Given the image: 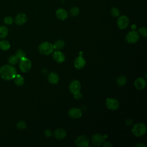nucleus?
<instances>
[{
    "label": "nucleus",
    "instance_id": "obj_4",
    "mask_svg": "<svg viewBox=\"0 0 147 147\" xmlns=\"http://www.w3.org/2000/svg\"><path fill=\"white\" fill-rule=\"evenodd\" d=\"M19 68L22 72H28L32 68L31 61L25 57L20 59Z\"/></svg>",
    "mask_w": 147,
    "mask_h": 147
},
{
    "label": "nucleus",
    "instance_id": "obj_7",
    "mask_svg": "<svg viewBox=\"0 0 147 147\" xmlns=\"http://www.w3.org/2000/svg\"><path fill=\"white\" fill-rule=\"evenodd\" d=\"M139 38L140 37L138 32L135 30H132L127 34L125 39L128 43L133 44L136 42L138 40Z\"/></svg>",
    "mask_w": 147,
    "mask_h": 147
},
{
    "label": "nucleus",
    "instance_id": "obj_12",
    "mask_svg": "<svg viewBox=\"0 0 147 147\" xmlns=\"http://www.w3.org/2000/svg\"><path fill=\"white\" fill-rule=\"evenodd\" d=\"M86 63V60L82 55H79L75 59L74 64L76 69H81L85 66Z\"/></svg>",
    "mask_w": 147,
    "mask_h": 147
},
{
    "label": "nucleus",
    "instance_id": "obj_8",
    "mask_svg": "<svg viewBox=\"0 0 147 147\" xmlns=\"http://www.w3.org/2000/svg\"><path fill=\"white\" fill-rule=\"evenodd\" d=\"M106 106L107 108L110 110H115L119 107V103L118 100L115 98H108L106 99Z\"/></svg>",
    "mask_w": 147,
    "mask_h": 147
},
{
    "label": "nucleus",
    "instance_id": "obj_22",
    "mask_svg": "<svg viewBox=\"0 0 147 147\" xmlns=\"http://www.w3.org/2000/svg\"><path fill=\"white\" fill-rule=\"evenodd\" d=\"M64 45H65L64 42L63 40H58L56 41H55V42L53 45V47L55 49L59 51L63 48V47H64Z\"/></svg>",
    "mask_w": 147,
    "mask_h": 147
},
{
    "label": "nucleus",
    "instance_id": "obj_34",
    "mask_svg": "<svg viewBox=\"0 0 147 147\" xmlns=\"http://www.w3.org/2000/svg\"><path fill=\"white\" fill-rule=\"evenodd\" d=\"M142 146L146 147V146H145V145H144V144H140V143L137 144L136 145V147H142Z\"/></svg>",
    "mask_w": 147,
    "mask_h": 147
},
{
    "label": "nucleus",
    "instance_id": "obj_16",
    "mask_svg": "<svg viewBox=\"0 0 147 147\" xmlns=\"http://www.w3.org/2000/svg\"><path fill=\"white\" fill-rule=\"evenodd\" d=\"M134 86L137 90H142L146 86V81L142 78H138L134 81Z\"/></svg>",
    "mask_w": 147,
    "mask_h": 147
},
{
    "label": "nucleus",
    "instance_id": "obj_14",
    "mask_svg": "<svg viewBox=\"0 0 147 147\" xmlns=\"http://www.w3.org/2000/svg\"><path fill=\"white\" fill-rule=\"evenodd\" d=\"M53 59L57 62L59 63H61L63 62H64L65 61V57L64 54L60 51H55L53 55H52Z\"/></svg>",
    "mask_w": 147,
    "mask_h": 147
},
{
    "label": "nucleus",
    "instance_id": "obj_33",
    "mask_svg": "<svg viewBox=\"0 0 147 147\" xmlns=\"http://www.w3.org/2000/svg\"><path fill=\"white\" fill-rule=\"evenodd\" d=\"M74 95H75L74 97H75L76 99H80V98H82V94L80 93V92H78V93H77V94H74Z\"/></svg>",
    "mask_w": 147,
    "mask_h": 147
},
{
    "label": "nucleus",
    "instance_id": "obj_17",
    "mask_svg": "<svg viewBox=\"0 0 147 147\" xmlns=\"http://www.w3.org/2000/svg\"><path fill=\"white\" fill-rule=\"evenodd\" d=\"M67 133L65 130L62 128H58L54 131V136L57 140H62L65 137Z\"/></svg>",
    "mask_w": 147,
    "mask_h": 147
},
{
    "label": "nucleus",
    "instance_id": "obj_21",
    "mask_svg": "<svg viewBox=\"0 0 147 147\" xmlns=\"http://www.w3.org/2000/svg\"><path fill=\"white\" fill-rule=\"evenodd\" d=\"M19 60H20V59L16 55H11L10 56H9V57L7 59V62L10 65H16V64H17L18 63Z\"/></svg>",
    "mask_w": 147,
    "mask_h": 147
},
{
    "label": "nucleus",
    "instance_id": "obj_26",
    "mask_svg": "<svg viewBox=\"0 0 147 147\" xmlns=\"http://www.w3.org/2000/svg\"><path fill=\"white\" fill-rule=\"evenodd\" d=\"M110 14L111 15V16L113 17H114V18L118 17L119 16V15H120V11L116 7H113L110 9Z\"/></svg>",
    "mask_w": 147,
    "mask_h": 147
},
{
    "label": "nucleus",
    "instance_id": "obj_10",
    "mask_svg": "<svg viewBox=\"0 0 147 147\" xmlns=\"http://www.w3.org/2000/svg\"><path fill=\"white\" fill-rule=\"evenodd\" d=\"M106 136H103L100 134H95L92 135L91 141L92 144L95 146H100L105 142Z\"/></svg>",
    "mask_w": 147,
    "mask_h": 147
},
{
    "label": "nucleus",
    "instance_id": "obj_3",
    "mask_svg": "<svg viewBox=\"0 0 147 147\" xmlns=\"http://www.w3.org/2000/svg\"><path fill=\"white\" fill-rule=\"evenodd\" d=\"M131 131L135 136L141 137L145 134L146 131V127L143 123H138L134 125Z\"/></svg>",
    "mask_w": 147,
    "mask_h": 147
},
{
    "label": "nucleus",
    "instance_id": "obj_6",
    "mask_svg": "<svg viewBox=\"0 0 147 147\" xmlns=\"http://www.w3.org/2000/svg\"><path fill=\"white\" fill-rule=\"evenodd\" d=\"M75 144L79 147H87L89 146V140L85 135H81L76 137L75 140Z\"/></svg>",
    "mask_w": 147,
    "mask_h": 147
},
{
    "label": "nucleus",
    "instance_id": "obj_11",
    "mask_svg": "<svg viewBox=\"0 0 147 147\" xmlns=\"http://www.w3.org/2000/svg\"><path fill=\"white\" fill-rule=\"evenodd\" d=\"M68 115L72 118H79L82 115V111L79 108L72 107L69 110Z\"/></svg>",
    "mask_w": 147,
    "mask_h": 147
},
{
    "label": "nucleus",
    "instance_id": "obj_9",
    "mask_svg": "<svg viewBox=\"0 0 147 147\" xmlns=\"http://www.w3.org/2000/svg\"><path fill=\"white\" fill-rule=\"evenodd\" d=\"M81 89V84L79 81L77 80H72L69 86V91L74 95L80 92Z\"/></svg>",
    "mask_w": 147,
    "mask_h": 147
},
{
    "label": "nucleus",
    "instance_id": "obj_1",
    "mask_svg": "<svg viewBox=\"0 0 147 147\" xmlns=\"http://www.w3.org/2000/svg\"><path fill=\"white\" fill-rule=\"evenodd\" d=\"M17 75L16 69L11 65L5 64L0 68L1 77L6 80L13 79Z\"/></svg>",
    "mask_w": 147,
    "mask_h": 147
},
{
    "label": "nucleus",
    "instance_id": "obj_2",
    "mask_svg": "<svg viewBox=\"0 0 147 147\" xmlns=\"http://www.w3.org/2000/svg\"><path fill=\"white\" fill-rule=\"evenodd\" d=\"M54 50L53 45L49 42H44L38 46L39 52L44 55H48L53 52Z\"/></svg>",
    "mask_w": 147,
    "mask_h": 147
},
{
    "label": "nucleus",
    "instance_id": "obj_27",
    "mask_svg": "<svg viewBox=\"0 0 147 147\" xmlns=\"http://www.w3.org/2000/svg\"><path fill=\"white\" fill-rule=\"evenodd\" d=\"M138 33L144 37L146 38L147 37V29L145 27L142 26L139 28Z\"/></svg>",
    "mask_w": 147,
    "mask_h": 147
},
{
    "label": "nucleus",
    "instance_id": "obj_24",
    "mask_svg": "<svg viewBox=\"0 0 147 147\" xmlns=\"http://www.w3.org/2000/svg\"><path fill=\"white\" fill-rule=\"evenodd\" d=\"M8 34V29L6 26L2 25L0 26V38H3Z\"/></svg>",
    "mask_w": 147,
    "mask_h": 147
},
{
    "label": "nucleus",
    "instance_id": "obj_31",
    "mask_svg": "<svg viewBox=\"0 0 147 147\" xmlns=\"http://www.w3.org/2000/svg\"><path fill=\"white\" fill-rule=\"evenodd\" d=\"M44 134H45L47 137H51V136H52V131H51V130H49V129H46V130L44 131Z\"/></svg>",
    "mask_w": 147,
    "mask_h": 147
},
{
    "label": "nucleus",
    "instance_id": "obj_35",
    "mask_svg": "<svg viewBox=\"0 0 147 147\" xmlns=\"http://www.w3.org/2000/svg\"><path fill=\"white\" fill-rule=\"evenodd\" d=\"M131 29L133 30H135L136 29V25H131Z\"/></svg>",
    "mask_w": 147,
    "mask_h": 147
},
{
    "label": "nucleus",
    "instance_id": "obj_15",
    "mask_svg": "<svg viewBox=\"0 0 147 147\" xmlns=\"http://www.w3.org/2000/svg\"><path fill=\"white\" fill-rule=\"evenodd\" d=\"M27 21V16L24 13L18 14L14 20V22L18 25H21L24 24Z\"/></svg>",
    "mask_w": 147,
    "mask_h": 147
},
{
    "label": "nucleus",
    "instance_id": "obj_19",
    "mask_svg": "<svg viewBox=\"0 0 147 147\" xmlns=\"http://www.w3.org/2000/svg\"><path fill=\"white\" fill-rule=\"evenodd\" d=\"M126 82H127V79L126 76L124 75H119V76H118L116 80L117 85L119 87H122L124 85H125V84L126 83Z\"/></svg>",
    "mask_w": 147,
    "mask_h": 147
},
{
    "label": "nucleus",
    "instance_id": "obj_32",
    "mask_svg": "<svg viewBox=\"0 0 147 147\" xmlns=\"http://www.w3.org/2000/svg\"><path fill=\"white\" fill-rule=\"evenodd\" d=\"M103 146H104V147H110V146H113V145L110 143V142H104L103 143Z\"/></svg>",
    "mask_w": 147,
    "mask_h": 147
},
{
    "label": "nucleus",
    "instance_id": "obj_13",
    "mask_svg": "<svg viewBox=\"0 0 147 147\" xmlns=\"http://www.w3.org/2000/svg\"><path fill=\"white\" fill-rule=\"evenodd\" d=\"M55 14L58 19L62 21L66 20L68 16V11L63 8H59L57 9L55 12Z\"/></svg>",
    "mask_w": 147,
    "mask_h": 147
},
{
    "label": "nucleus",
    "instance_id": "obj_28",
    "mask_svg": "<svg viewBox=\"0 0 147 147\" xmlns=\"http://www.w3.org/2000/svg\"><path fill=\"white\" fill-rule=\"evenodd\" d=\"M16 55L18 57V59L20 60L24 57H25V53L24 51L21 49H19L16 52Z\"/></svg>",
    "mask_w": 147,
    "mask_h": 147
},
{
    "label": "nucleus",
    "instance_id": "obj_25",
    "mask_svg": "<svg viewBox=\"0 0 147 147\" xmlns=\"http://www.w3.org/2000/svg\"><path fill=\"white\" fill-rule=\"evenodd\" d=\"M79 13H80V9L77 6L72 7L69 11V14L73 17H75V16H78L79 14Z\"/></svg>",
    "mask_w": 147,
    "mask_h": 147
},
{
    "label": "nucleus",
    "instance_id": "obj_23",
    "mask_svg": "<svg viewBox=\"0 0 147 147\" xmlns=\"http://www.w3.org/2000/svg\"><path fill=\"white\" fill-rule=\"evenodd\" d=\"M10 47V44L6 40H2L0 41V49L2 51H7Z\"/></svg>",
    "mask_w": 147,
    "mask_h": 147
},
{
    "label": "nucleus",
    "instance_id": "obj_5",
    "mask_svg": "<svg viewBox=\"0 0 147 147\" xmlns=\"http://www.w3.org/2000/svg\"><path fill=\"white\" fill-rule=\"evenodd\" d=\"M117 24L120 29H125L129 26V19L125 15L119 16L117 19Z\"/></svg>",
    "mask_w": 147,
    "mask_h": 147
},
{
    "label": "nucleus",
    "instance_id": "obj_18",
    "mask_svg": "<svg viewBox=\"0 0 147 147\" xmlns=\"http://www.w3.org/2000/svg\"><path fill=\"white\" fill-rule=\"evenodd\" d=\"M48 79L50 83L53 84H56L59 81V76L56 72H52L48 75Z\"/></svg>",
    "mask_w": 147,
    "mask_h": 147
},
{
    "label": "nucleus",
    "instance_id": "obj_30",
    "mask_svg": "<svg viewBox=\"0 0 147 147\" xmlns=\"http://www.w3.org/2000/svg\"><path fill=\"white\" fill-rule=\"evenodd\" d=\"M3 21H4V23L7 24V25H11V24H13L14 20H13L12 17H11L10 16H8V17H6L4 18Z\"/></svg>",
    "mask_w": 147,
    "mask_h": 147
},
{
    "label": "nucleus",
    "instance_id": "obj_20",
    "mask_svg": "<svg viewBox=\"0 0 147 147\" xmlns=\"http://www.w3.org/2000/svg\"><path fill=\"white\" fill-rule=\"evenodd\" d=\"M13 79L15 84L18 86H21L24 83V79L21 75L17 74Z\"/></svg>",
    "mask_w": 147,
    "mask_h": 147
},
{
    "label": "nucleus",
    "instance_id": "obj_29",
    "mask_svg": "<svg viewBox=\"0 0 147 147\" xmlns=\"http://www.w3.org/2000/svg\"><path fill=\"white\" fill-rule=\"evenodd\" d=\"M17 127L18 129H25L26 127V123L25 121H20L17 123Z\"/></svg>",
    "mask_w": 147,
    "mask_h": 147
}]
</instances>
